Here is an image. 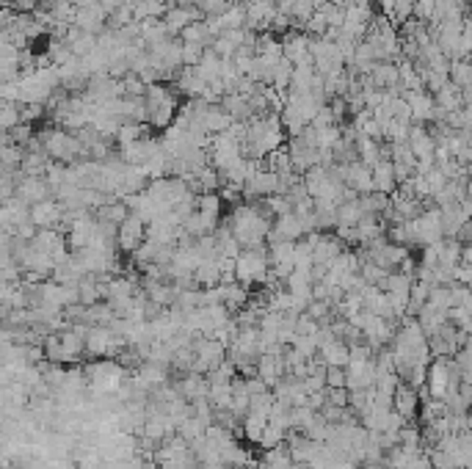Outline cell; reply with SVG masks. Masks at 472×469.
<instances>
[{"instance_id": "26", "label": "cell", "mask_w": 472, "mask_h": 469, "mask_svg": "<svg viewBox=\"0 0 472 469\" xmlns=\"http://www.w3.org/2000/svg\"><path fill=\"white\" fill-rule=\"evenodd\" d=\"M268 3H276V0H268Z\"/></svg>"}, {"instance_id": "1", "label": "cell", "mask_w": 472, "mask_h": 469, "mask_svg": "<svg viewBox=\"0 0 472 469\" xmlns=\"http://www.w3.org/2000/svg\"><path fill=\"white\" fill-rule=\"evenodd\" d=\"M226 226L232 229V235L241 241V246L243 248L265 246V238H268V232H271V226H268V221H265V216H263L260 207H254V204L238 207V210L232 213V219H229Z\"/></svg>"}, {"instance_id": "6", "label": "cell", "mask_w": 472, "mask_h": 469, "mask_svg": "<svg viewBox=\"0 0 472 469\" xmlns=\"http://www.w3.org/2000/svg\"><path fill=\"white\" fill-rule=\"evenodd\" d=\"M116 346V331L111 326H92L86 334V353L94 359H111Z\"/></svg>"}, {"instance_id": "3", "label": "cell", "mask_w": 472, "mask_h": 469, "mask_svg": "<svg viewBox=\"0 0 472 469\" xmlns=\"http://www.w3.org/2000/svg\"><path fill=\"white\" fill-rule=\"evenodd\" d=\"M147 226L149 224L144 221V219H138L136 213H130V219H127V221L119 226V232H116V243H119V248L127 251V254H130V251L136 254L138 248L147 243Z\"/></svg>"}, {"instance_id": "20", "label": "cell", "mask_w": 472, "mask_h": 469, "mask_svg": "<svg viewBox=\"0 0 472 469\" xmlns=\"http://www.w3.org/2000/svg\"><path fill=\"white\" fill-rule=\"evenodd\" d=\"M285 431H279V428H273V425H268L265 431H263V436H260V442L257 445L263 447V450H271V447H279V445H285Z\"/></svg>"}, {"instance_id": "18", "label": "cell", "mask_w": 472, "mask_h": 469, "mask_svg": "<svg viewBox=\"0 0 472 469\" xmlns=\"http://www.w3.org/2000/svg\"><path fill=\"white\" fill-rule=\"evenodd\" d=\"M177 434L191 445V442H197V439H202V436L207 434V425L199 420V417H188V420L177 428Z\"/></svg>"}, {"instance_id": "12", "label": "cell", "mask_w": 472, "mask_h": 469, "mask_svg": "<svg viewBox=\"0 0 472 469\" xmlns=\"http://www.w3.org/2000/svg\"><path fill=\"white\" fill-rule=\"evenodd\" d=\"M232 124H235V119L224 111L221 105H207V111H204V127H207L210 136H221Z\"/></svg>"}, {"instance_id": "9", "label": "cell", "mask_w": 472, "mask_h": 469, "mask_svg": "<svg viewBox=\"0 0 472 469\" xmlns=\"http://www.w3.org/2000/svg\"><path fill=\"white\" fill-rule=\"evenodd\" d=\"M31 221L39 229H53L55 224H64V204L58 199H48L42 204L31 207Z\"/></svg>"}, {"instance_id": "22", "label": "cell", "mask_w": 472, "mask_h": 469, "mask_svg": "<svg viewBox=\"0 0 472 469\" xmlns=\"http://www.w3.org/2000/svg\"><path fill=\"white\" fill-rule=\"evenodd\" d=\"M326 387H329V390L346 387V368H329V370H326Z\"/></svg>"}, {"instance_id": "23", "label": "cell", "mask_w": 472, "mask_h": 469, "mask_svg": "<svg viewBox=\"0 0 472 469\" xmlns=\"http://www.w3.org/2000/svg\"><path fill=\"white\" fill-rule=\"evenodd\" d=\"M326 395H329L331 406H348V400H351V392H348L346 387H340V390H329L326 387Z\"/></svg>"}, {"instance_id": "24", "label": "cell", "mask_w": 472, "mask_h": 469, "mask_svg": "<svg viewBox=\"0 0 472 469\" xmlns=\"http://www.w3.org/2000/svg\"><path fill=\"white\" fill-rule=\"evenodd\" d=\"M99 3H102V9H105L108 14H114L116 9H122L124 6V0H99Z\"/></svg>"}, {"instance_id": "2", "label": "cell", "mask_w": 472, "mask_h": 469, "mask_svg": "<svg viewBox=\"0 0 472 469\" xmlns=\"http://www.w3.org/2000/svg\"><path fill=\"white\" fill-rule=\"evenodd\" d=\"M309 42H312V36H309L307 31H287V33L282 36L285 58H287L293 67L315 64V61H312V53H309Z\"/></svg>"}, {"instance_id": "19", "label": "cell", "mask_w": 472, "mask_h": 469, "mask_svg": "<svg viewBox=\"0 0 472 469\" xmlns=\"http://www.w3.org/2000/svg\"><path fill=\"white\" fill-rule=\"evenodd\" d=\"M204 53H207V48H202V45L182 42V64H185V67H199L202 58H204Z\"/></svg>"}, {"instance_id": "11", "label": "cell", "mask_w": 472, "mask_h": 469, "mask_svg": "<svg viewBox=\"0 0 472 469\" xmlns=\"http://www.w3.org/2000/svg\"><path fill=\"white\" fill-rule=\"evenodd\" d=\"M373 182H375V191H381V194H390V191L395 188L397 174L390 158H384V160H378V163L373 166Z\"/></svg>"}, {"instance_id": "15", "label": "cell", "mask_w": 472, "mask_h": 469, "mask_svg": "<svg viewBox=\"0 0 472 469\" xmlns=\"http://www.w3.org/2000/svg\"><path fill=\"white\" fill-rule=\"evenodd\" d=\"M77 290H80V304L83 307H94V304H99V301H105V296H102V282L99 279H83L80 285H77Z\"/></svg>"}, {"instance_id": "5", "label": "cell", "mask_w": 472, "mask_h": 469, "mask_svg": "<svg viewBox=\"0 0 472 469\" xmlns=\"http://www.w3.org/2000/svg\"><path fill=\"white\" fill-rule=\"evenodd\" d=\"M53 197H55V191H53V185L48 182V177H23L17 182V199L25 202L28 207L42 204V202H48Z\"/></svg>"}, {"instance_id": "25", "label": "cell", "mask_w": 472, "mask_h": 469, "mask_svg": "<svg viewBox=\"0 0 472 469\" xmlns=\"http://www.w3.org/2000/svg\"><path fill=\"white\" fill-rule=\"evenodd\" d=\"M329 469H359V467H356L353 461H348V458H340V461H331Z\"/></svg>"}, {"instance_id": "21", "label": "cell", "mask_w": 472, "mask_h": 469, "mask_svg": "<svg viewBox=\"0 0 472 469\" xmlns=\"http://www.w3.org/2000/svg\"><path fill=\"white\" fill-rule=\"evenodd\" d=\"M307 33H309V36H326V33H329V20H326V14H323V11H315V14L309 17V23H307Z\"/></svg>"}, {"instance_id": "4", "label": "cell", "mask_w": 472, "mask_h": 469, "mask_svg": "<svg viewBox=\"0 0 472 469\" xmlns=\"http://www.w3.org/2000/svg\"><path fill=\"white\" fill-rule=\"evenodd\" d=\"M75 25L83 28L86 33H102L108 28V11L102 9L99 0H86L77 6V17H75Z\"/></svg>"}, {"instance_id": "7", "label": "cell", "mask_w": 472, "mask_h": 469, "mask_svg": "<svg viewBox=\"0 0 472 469\" xmlns=\"http://www.w3.org/2000/svg\"><path fill=\"white\" fill-rule=\"evenodd\" d=\"M375 387V359L351 362L346 368V390H371Z\"/></svg>"}, {"instance_id": "16", "label": "cell", "mask_w": 472, "mask_h": 469, "mask_svg": "<svg viewBox=\"0 0 472 469\" xmlns=\"http://www.w3.org/2000/svg\"><path fill=\"white\" fill-rule=\"evenodd\" d=\"M395 412H400L406 420L417 412V392L409 387H397L395 390Z\"/></svg>"}, {"instance_id": "10", "label": "cell", "mask_w": 472, "mask_h": 469, "mask_svg": "<svg viewBox=\"0 0 472 469\" xmlns=\"http://www.w3.org/2000/svg\"><path fill=\"white\" fill-rule=\"evenodd\" d=\"M318 356H321L329 368H348V365H351V346H348L346 340L337 337V340H331L329 346H323Z\"/></svg>"}, {"instance_id": "27", "label": "cell", "mask_w": 472, "mask_h": 469, "mask_svg": "<svg viewBox=\"0 0 472 469\" xmlns=\"http://www.w3.org/2000/svg\"><path fill=\"white\" fill-rule=\"evenodd\" d=\"M241 469H248V467H241Z\"/></svg>"}, {"instance_id": "8", "label": "cell", "mask_w": 472, "mask_h": 469, "mask_svg": "<svg viewBox=\"0 0 472 469\" xmlns=\"http://www.w3.org/2000/svg\"><path fill=\"white\" fill-rule=\"evenodd\" d=\"M199 20H204V14H202L199 6H174V9L166 11V17H163V23H166V28H169L172 36L182 33L188 25L199 23Z\"/></svg>"}, {"instance_id": "17", "label": "cell", "mask_w": 472, "mask_h": 469, "mask_svg": "<svg viewBox=\"0 0 472 469\" xmlns=\"http://www.w3.org/2000/svg\"><path fill=\"white\" fill-rule=\"evenodd\" d=\"M210 403L216 406V412L221 409H232V384H210Z\"/></svg>"}, {"instance_id": "13", "label": "cell", "mask_w": 472, "mask_h": 469, "mask_svg": "<svg viewBox=\"0 0 472 469\" xmlns=\"http://www.w3.org/2000/svg\"><path fill=\"white\" fill-rule=\"evenodd\" d=\"M271 425V414L268 412H257V409H251L246 417H243V434H246L251 442H260V436H263V431Z\"/></svg>"}, {"instance_id": "14", "label": "cell", "mask_w": 472, "mask_h": 469, "mask_svg": "<svg viewBox=\"0 0 472 469\" xmlns=\"http://www.w3.org/2000/svg\"><path fill=\"white\" fill-rule=\"evenodd\" d=\"M17 124H23V105L3 99V102H0V127L9 133V130H14Z\"/></svg>"}]
</instances>
